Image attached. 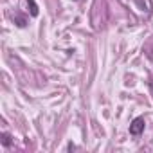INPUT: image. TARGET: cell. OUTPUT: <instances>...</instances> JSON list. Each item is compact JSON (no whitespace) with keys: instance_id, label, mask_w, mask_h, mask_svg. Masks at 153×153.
<instances>
[{"instance_id":"6da1fadb","label":"cell","mask_w":153,"mask_h":153,"mask_svg":"<svg viewBox=\"0 0 153 153\" xmlns=\"http://www.w3.org/2000/svg\"><path fill=\"white\" fill-rule=\"evenodd\" d=\"M144 126H146L144 119H142V117H135V119L131 121V124H130V133H131V135H140V133L144 131Z\"/></svg>"},{"instance_id":"7a4b0ae2","label":"cell","mask_w":153,"mask_h":153,"mask_svg":"<svg viewBox=\"0 0 153 153\" xmlns=\"http://www.w3.org/2000/svg\"><path fill=\"white\" fill-rule=\"evenodd\" d=\"M27 6L31 7V15L36 16V15H38V6H36V2H34V0H27Z\"/></svg>"},{"instance_id":"3957f363","label":"cell","mask_w":153,"mask_h":153,"mask_svg":"<svg viewBox=\"0 0 153 153\" xmlns=\"http://www.w3.org/2000/svg\"><path fill=\"white\" fill-rule=\"evenodd\" d=\"M2 144H4V146H9V144H11V137H9L7 133H2Z\"/></svg>"},{"instance_id":"277c9868","label":"cell","mask_w":153,"mask_h":153,"mask_svg":"<svg viewBox=\"0 0 153 153\" xmlns=\"http://www.w3.org/2000/svg\"><path fill=\"white\" fill-rule=\"evenodd\" d=\"M151 88H153V81H151Z\"/></svg>"}]
</instances>
